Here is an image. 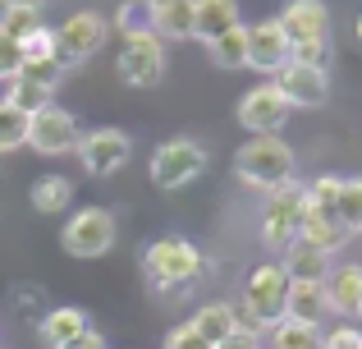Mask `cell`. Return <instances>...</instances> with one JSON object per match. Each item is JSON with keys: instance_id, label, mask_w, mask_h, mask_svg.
Instances as JSON below:
<instances>
[{"instance_id": "27", "label": "cell", "mask_w": 362, "mask_h": 349, "mask_svg": "<svg viewBox=\"0 0 362 349\" xmlns=\"http://www.w3.org/2000/svg\"><path fill=\"white\" fill-rule=\"evenodd\" d=\"M335 216L349 234L362 230V175L358 179H339V198H335Z\"/></svg>"}, {"instance_id": "13", "label": "cell", "mask_w": 362, "mask_h": 349, "mask_svg": "<svg viewBox=\"0 0 362 349\" xmlns=\"http://www.w3.org/2000/svg\"><path fill=\"white\" fill-rule=\"evenodd\" d=\"M280 28L289 37V46L298 42H330V9L321 0H289L280 14Z\"/></svg>"}, {"instance_id": "39", "label": "cell", "mask_w": 362, "mask_h": 349, "mask_svg": "<svg viewBox=\"0 0 362 349\" xmlns=\"http://www.w3.org/2000/svg\"><path fill=\"white\" fill-rule=\"evenodd\" d=\"M64 349H106V341H101L97 331H88V336H78V341H69Z\"/></svg>"}, {"instance_id": "38", "label": "cell", "mask_w": 362, "mask_h": 349, "mask_svg": "<svg viewBox=\"0 0 362 349\" xmlns=\"http://www.w3.org/2000/svg\"><path fill=\"white\" fill-rule=\"evenodd\" d=\"M216 349H262V336H252L247 326H239V331H230Z\"/></svg>"}, {"instance_id": "30", "label": "cell", "mask_w": 362, "mask_h": 349, "mask_svg": "<svg viewBox=\"0 0 362 349\" xmlns=\"http://www.w3.org/2000/svg\"><path fill=\"white\" fill-rule=\"evenodd\" d=\"M308 188V212H335V198H339V179L335 175H321V179H312V184H303Z\"/></svg>"}, {"instance_id": "9", "label": "cell", "mask_w": 362, "mask_h": 349, "mask_svg": "<svg viewBox=\"0 0 362 349\" xmlns=\"http://www.w3.org/2000/svg\"><path fill=\"white\" fill-rule=\"evenodd\" d=\"M74 152H78V161H83V171H88V175L106 179V175H115V171L129 166L133 143H129L124 129H88V134L78 138Z\"/></svg>"}, {"instance_id": "7", "label": "cell", "mask_w": 362, "mask_h": 349, "mask_svg": "<svg viewBox=\"0 0 362 349\" xmlns=\"http://www.w3.org/2000/svg\"><path fill=\"white\" fill-rule=\"evenodd\" d=\"M110 23L97 14V9H78V14L64 18V28H55V60L69 69V64H83L88 55L101 51Z\"/></svg>"}, {"instance_id": "16", "label": "cell", "mask_w": 362, "mask_h": 349, "mask_svg": "<svg viewBox=\"0 0 362 349\" xmlns=\"http://www.w3.org/2000/svg\"><path fill=\"white\" fill-rule=\"evenodd\" d=\"M326 308L335 317H358L362 313V267L358 262L330 267V276H326Z\"/></svg>"}, {"instance_id": "1", "label": "cell", "mask_w": 362, "mask_h": 349, "mask_svg": "<svg viewBox=\"0 0 362 349\" xmlns=\"http://www.w3.org/2000/svg\"><path fill=\"white\" fill-rule=\"evenodd\" d=\"M284 299H289V276L280 262H262L243 285V308H239V326H247L252 336H271L284 322Z\"/></svg>"}, {"instance_id": "23", "label": "cell", "mask_w": 362, "mask_h": 349, "mask_svg": "<svg viewBox=\"0 0 362 349\" xmlns=\"http://www.w3.org/2000/svg\"><path fill=\"white\" fill-rule=\"evenodd\" d=\"M206 55H211V64H221V69H239V64H247V28L239 23L225 37L206 42Z\"/></svg>"}, {"instance_id": "40", "label": "cell", "mask_w": 362, "mask_h": 349, "mask_svg": "<svg viewBox=\"0 0 362 349\" xmlns=\"http://www.w3.org/2000/svg\"><path fill=\"white\" fill-rule=\"evenodd\" d=\"M14 9V0H0V23H5V14Z\"/></svg>"}, {"instance_id": "15", "label": "cell", "mask_w": 362, "mask_h": 349, "mask_svg": "<svg viewBox=\"0 0 362 349\" xmlns=\"http://www.w3.org/2000/svg\"><path fill=\"white\" fill-rule=\"evenodd\" d=\"M147 33H156L160 42H188L193 37V0H151Z\"/></svg>"}, {"instance_id": "29", "label": "cell", "mask_w": 362, "mask_h": 349, "mask_svg": "<svg viewBox=\"0 0 362 349\" xmlns=\"http://www.w3.org/2000/svg\"><path fill=\"white\" fill-rule=\"evenodd\" d=\"M28 143V115L14 110L9 101H0V152H14Z\"/></svg>"}, {"instance_id": "11", "label": "cell", "mask_w": 362, "mask_h": 349, "mask_svg": "<svg viewBox=\"0 0 362 349\" xmlns=\"http://www.w3.org/2000/svg\"><path fill=\"white\" fill-rule=\"evenodd\" d=\"M289 110L293 106L280 97V88H275V83H262V88H252V92L239 97V125L257 138H275L284 129V120H289Z\"/></svg>"}, {"instance_id": "12", "label": "cell", "mask_w": 362, "mask_h": 349, "mask_svg": "<svg viewBox=\"0 0 362 349\" xmlns=\"http://www.w3.org/2000/svg\"><path fill=\"white\" fill-rule=\"evenodd\" d=\"M284 64H289V37H284L280 18H262L247 28V69L280 74Z\"/></svg>"}, {"instance_id": "6", "label": "cell", "mask_w": 362, "mask_h": 349, "mask_svg": "<svg viewBox=\"0 0 362 349\" xmlns=\"http://www.w3.org/2000/svg\"><path fill=\"white\" fill-rule=\"evenodd\" d=\"M115 234H119V225L106 207H83L64 225V253H74V258H101V253L115 248Z\"/></svg>"}, {"instance_id": "41", "label": "cell", "mask_w": 362, "mask_h": 349, "mask_svg": "<svg viewBox=\"0 0 362 349\" xmlns=\"http://www.w3.org/2000/svg\"><path fill=\"white\" fill-rule=\"evenodd\" d=\"M358 42H362V18H358Z\"/></svg>"}, {"instance_id": "31", "label": "cell", "mask_w": 362, "mask_h": 349, "mask_svg": "<svg viewBox=\"0 0 362 349\" xmlns=\"http://www.w3.org/2000/svg\"><path fill=\"white\" fill-rule=\"evenodd\" d=\"M60 74H64V64H60V60H23L18 79H28V83H37V88H51V92H55Z\"/></svg>"}, {"instance_id": "32", "label": "cell", "mask_w": 362, "mask_h": 349, "mask_svg": "<svg viewBox=\"0 0 362 349\" xmlns=\"http://www.w3.org/2000/svg\"><path fill=\"white\" fill-rule=\"evenodd\" d=\"M289 64L326 69V64H330V42H298V46H289Z\"/></svg>"}, {"instance_id": "35", "label": "cell", "mask_w": 362, "mask_h": 349, "mask_svg": "<svg viewBox=\"0 0 362 349\" xmlns=\"http://www.w3.org/2000/svg\"><path fill=\"white\" fill-rule=\"evenodd\" d=\"M321 349H362V331L358 326H335L330 336H321Z\"/></svg>"}, {"instance_id": "4", "label": "cell", "mask_w": 362, "mask_h": 349, "mask_svg": "<svg viewBox=\"0 0 362 349\" xmlns=\"http://www.w3.org/2000/svg\"><path fill=\"white\" fill-rule=\"evenodd\" d=\"M303 212H308V188L298 179H284L280 188L266 193V212H262V239L266 248H289L303 230Z\"/></svg>"}, {"instance_id": "22", "label": "cell", "mask_w": 362, "mask_h": 349, "mask_svg": "<svg viewBox=\"0 0 362 349\" xmlns=\"http://www.w3.org/2000/svg\"><path fill=\"white\" fill-rule=\"evenodd\" d=\"M188 326H193V331L216 349L230 331H239V308H230V304H202V308L193 313V322H188Z\"/></svg>"}, {"instance_id": "26", "label": "cell", "mask_w": 362, "mask_h": 349, "mask_svg": "<svg viewBox=\"0 0 362 349\" xmlns=\"http://www.w3.org/2000/svg\"><path fill=\"white\" fill-rule=\"evenodd\" d=\"M51 97H55L51 88H37V83H28V79H14V83L5 88V97H0V101H9L14 110H23V115L33 120L37 110H46V106H51Z\"/></svg>"}, {"instance_id": "36", "label": "cell", "mask_w": 362, "mask_h": 349, "mask_svg": "<svg viewBox=\"0 0 362 349\" xmlns=\"http://www.w3.org/2000/svg\"><path fill=\"white\" fill-rule=\"evenodd\" d=\"M165 349H211V345H206V341H202V336H197V331H193V326H188V322H184V326H175V331H170V336H165Z\"/></svg>"}, {"instance_id": "34", "label": "cell", "mask_w": 362, "mask_h": 349, "mask_svg": "<svg viewBox=\"0 0 362 349\" xmlns=\"http://www.w3.org/2000/svg\"><path fill=\"white\" fill-rule=\"evenodd\" d=\"M23 60H55V28H37L23 42Z\"/></svg>"}, {"instance_id": "3", "label": "cell", "mask_w": 362, "mask_h": 349, "mask_svg": "<svg viewBox=\"0 0 362 349\" xmlns=\"http://www.w3.org/2000/svg\"><path fill=\"white\" fill-rule=\"evenodd\" d=\"M142 271H147V280L156 290H184L188 280L202 276V253H197V244L188 239H156L147 248V258H142Z\"/></svg>"}, {"instance_id": "8", "label": "cell", "mask_w": 362, "mask_h": 349, "mask_svg": "<svg viewBox=\"0 0 362 349\" xmlns=\"http://www.w3.org/2000/svg\"><path fill=\"white\" fill-rule=\"evenodd\" d=\"M115 64L129 88H156L165 79V42L156 33H133V37H124V51Z\"/></svg>"}, {"instance_id": "10", "label": "cell", "mask_w": 362, "mask_h": 349, "mask_svg": "<svg viewBox=\"0 0 362 349\" xmlns=\"http://www.w3.org/2000/svg\"><path fill=\"white\" fill-rule=\"evenodd\" d=\"M78 138H83V129H78V120H74L64 106H46V110H37V115L28 120V147L42 152V156L74 152Z\"/></svg>"}, {"instance_id": "14", "label": "cell", "mask_w": 362, "mask_h": 349, "mask_svg": "<svg viewBox=\"0 0 362 349\" xmlns=\"http://www.w3.org/2000/svg\"><path fill=\"white\" fill-rule=\"evenodd\" d=\"M275 88L289 106H321L330 97V79L326 69H308V64H284L275 74Z\"/></svg>"}, {"instance_id": "24", "label": "cell", "mask_w": 362, "mask_h": 349, "mask_svg": "<svg viewBox=\"0 0 362 349\" xmlns=\"http://www.w3.org/2000/svg\"><path fill=\"white\" fill-rule=\"evenodd\" d=\"M37 28H46L42 23V0H14V9H9L5 23H0V33L14 37V42H28Z\"/></svg>"}, {"instance_id": "28", "label": "cell", "mask_w": 362, "mask_h": 349, "mask_svg": "<svg viewBox=\"0 0 362 349\" xmlns=\"http://www.w3.org/2000/svg\"><path fill=\"white\" fill-rule=\"evenodd\" d=\"M271 349H321L317 326H298V322H280L271 336H266Z\"/></svg>"}, {"instance_id": "42", "label": "cell", "mask_w": 362, "mask_h": 349, "mask_svg": "<svg viewBox=\"0 0 362 349\" xmlns=\"http://www.w3.org/2000/svg\"><path fill=\"white\" fill-rule=\"evenodd\" d=\"M358 317H362V313H358Z\"/></svg>"}, {"instance_id": "20", "label": "cell", "mask_w": 362, "mask_h": 349, "mask_svg": "<svg viewBox=\"0 0 362 349\" xmlns=\"http://www.w3.org/2000/svg\"><path fill=\"white\" fill-rule=\"evenodd\" d=\"M284 276L298 285V280H312V285H321V280L330 276V253H321V248H312V244H303V239H293L289 248H284Z\"/></svg>"}, {"instance_id": "21", "label": "cell", "mask_w": 362, "mask_h": 349, "mask_svg": "<svg viewBox=\"0 0 362 349\" xmlns=\"http://www.w3.org/2000/svg\"><path fill=\"white\" fill-rule=\"evenodd\" d=\"M298 239L303 244H312V248H321V253H339L354 234L339 225V216L335 212H303V230H298Z\"/></svg>"}, {"instance_id": "37", "label": "cell", "mask_w": 362, "mask_h": 349, "mask_svg": "<svg viewBox=\"0 0 362 349\" xmlns=\"http://www.w3.org/2000/svg\"><path fill=\"white\" fill-rule=\"evenodd\" d=\"M119 28H124V37H133V33H147V14H142V9L129 0V5L119 9Z\"/></svg>"}, {"instance_id": "18", "label": "cell", "mask_w": 362, "mask_h": 349, "mask_svg": "<svg viewBox=\"0 0 362 349\" xmlns=\"http://www.w3.org/2000/svg\"><path fill=\"white\" fill-rule=\"evenodd\" d=\"M92 322L83 308H51V313L37 322V336H42L46 349H64L69 341H78V336H88Z\"/></svg>"}, {"instance_id": "2", "label": "cell", "mask_w": 362, "mask_h": 349, "mask_svg": "<svg viewBox=\"0 0 362 349\" xmlns=\"http://www.w3.org/2000/svg\"><path fill=\"white\" fill-rule=\"evenodd\" d=\"M234 171H239V179L247 188L271 193V188H280L284 179H293V152H289L284 138H252V143L239 147Z\"/></svg>"}, {"instance_id": "19", "label": "cell", "mask_w": 362, "mask_h": 349, "mask_svg": "<svg viewBox=\"0 0 362 349\" xmlns=\"http://www.w3.org/2000/svg\"><path fill=\"white\" fill-rule=\"evenodd\" d=\"M326 280L312 285V280H289V299H284V322H298V326H317L326 317Z\"/></svg>"}, {"instance_id": "33", "label": "cell", "mask_w": 362, "mask_h": 349, "mask_svg": "<svg viewBox=\"0 0 362 349\" xmlns=\"http://www.w3.org/2000/svg\"><path fill=\"white\" fill-rule=\"evenodd\" d=\"M18 69H23V42L0 33V83H14Z\"/></svg>"}, {"instance_id": "25", "label": "cell", "mask_w": 362, "mask_h": 349, "mask_svg": "<svg viewBox=\"0 0 362 349\" xmlns=\"http://www.w3.org/2000/svg\"><path fill=\"white\" fill-rule=\"evenodd\" d=\"M74 202V184L64 175H46L33 184V207L37 212H64Z\"/></svg>"}, {"instance_id": "17", "label": "cell", "mask_w": 362, "mask_h": 349, "mask_svg": "<svg viewBox=\"0 0 362 349\" xmlns=\"http://www.w3.org/2000/svg\"><path fill=\"white\" fill-rule=\"evenodd\" d=\"M239 0H193V37L197 42H216L230 28H239Z\"/></svg>"}, {"instance_id": "5", "label": "cell", "mask_w": 362, "mask_h": 349, "mask_svg": "<svg viewBox=\"0 0 362 349\" xmlns=\"http://www.w3.org/2000/svg\"><path fill=\"white\" fill-rule=\"evenodd\" d=\"M202 171H206V152L193 138H170V143H160L156 152H151V179H156V188H165V193L188 188Z\"/></svg>"}]
</instances>
